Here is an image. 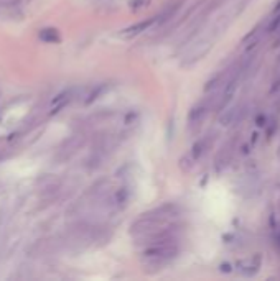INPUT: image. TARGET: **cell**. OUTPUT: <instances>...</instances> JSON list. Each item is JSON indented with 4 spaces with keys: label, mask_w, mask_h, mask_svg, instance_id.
<instances>
[{
    "label": "cell",
    "mask_w": 280,
    "mask_h": 281,
    "mask_svg": "<svg viewBox=\"0 0 280 281\" xmlns=\"http://www.w3.org/2000/svg\"><path fill=\"white\" fill-rule=\"evenodd\" d=\"M208 114V106L206 104H200V106H196L195 108H191V112H189L188 115V122L189 125H198L200 122H203V119L206 117Z\"/></svg>",
    "instance_id": "obj_2"
},
{
    "label": "cell",
    "mask_w": 280,
    "mask_h": 281,
    "mask_svg": "<svg viewBox=\"0 0 280 281\" xmlns=\"http://www.w3.org/2000/svg\"><path fill=\"white\" fill-rule=\"evenodd\" d=\"M241 119V107H233V108H229L226 114L221 117V124L223 125H233V124H236V122Z\"/></svg>",
    "instance_id": "obj_4"
},
{
    "label": "cell",
    "mask_w": 280,
    "mask_h": 281,
    "mask_svg": "<svg viewBox=\"0 0 280 281\" xmlns=\"http://www.w3.org/2000/svg\"><path fill=\"white\" fill-rule=\"evenodd\" d=\"M148 2H150V0H134V2H130V7H132L134 10H137V8L147 5Z\"/></svg>",
    "instance_id": "obj_8"
},
{
    "label": "cell",
    "mask_w": 280,
    "mask_h": 281,
    "mask_svg": "<svg viewBox=\"0 0 280 281\" xmlns=\"http://www.w3.org/2000/svg\"><path fill=\"white\" fill-rule=\"evenodd\" d=\"M279 240H280V235H279Z\"/></svg>",
    "instance_id": "obj_10"
},
{
    "label": "cell",
    "mask_w": 280,
    "mask_h": 281,
    "mask_svg": "<svg viewBox=\"0 0 280 281\" xmlns=\"http://www.w3.org/2000/svg\"><path fill=\"white\" fill-rule=\"evenodd\" d=\"M153 23H157V17H152V18H148V20H143L137 25L130 26V28L125 30V33H127V35H137V33H140V31H147V28H150Z\"/></svg>",
    "instance_id": "obj_5"
},
{
    "label": "cell",
    "mask_w": 280,
    "mask_h": 281,
    "mask_svg": "<svg viewBox=\"0 0 280 281\" xmlns=\"http://www.w3.org/2000/svg\"><path fill=\"white\" fill-rule=\"evenodd\" d=\"M40 38H42L45 43H58V42H60V35H58V31L53 30V28L42 30Z\"/></svg>",
    "instance_id": "obj_6"
},
{
    "label": "cell",
    "mask_w": 280,
    "mask_h": 281,
    "mask_svg": "<svg viewBox=\"0 0 280 281\" xmlns=\"http://www.w3.org/2000/svg\"><path fill=\"white\" fill-rule=\"evenodd\" d=\"M208 147V142H206V138L205 140H200L195 147H193V158H200L203 155V151L206 150Z\"/></svg>",
    "instance_id": "obj_7"
},
{
    "label": "cell",
    "mask_w": 280,
    "mask_h": 281,
    "mask_svg": "<svg viewBox=\"0 0 280 281\" xmlns=\"http://www.w3.org/2000/svg\"><path fill=\"white\" fill-rule=\"evenodd\" d=\"M279 89H280V78H277V81H275V83H274L272 89H270V90H272V92H277Z\"/></svg>",
    "instance_id": "obj_9"
},
{
    "label": "cell",
    "mask_w": 280,
    "mask_h": 281,
    "mask_svg": "<svg viewBox=\"0 0 280 281\" xmlns=\"http://www.w3.org/2000/svg\"><path fill=\"white\" fill-rule=\"evenodd\" d=\"M177 253H178V248L177 245H173V240H166V242L147 245L145 252H143V260H145L147 265L160 268L166 261H170Z\"/></svg>",
    "instance_id": "obj_1"
},
{
    "label": "cell",
    "mask_w": 280,
    "mask_h": 281,
    "mask_svg": "<svg viewBox=\"0 0 280 281\" xmlns=\"http://www.w3.org/2000/svg\"><path fill=\"white\" fill-rule=\"evenodd\" d=\"M180 7H182V0H180V2L171 3V5H168L166 8H163V12H162L160 15H157V23H159V25L166 23L170 18L175 17V13L180 10Z\"/></svg>",
    "instance_id": "obj_3"
}]
</instances>
